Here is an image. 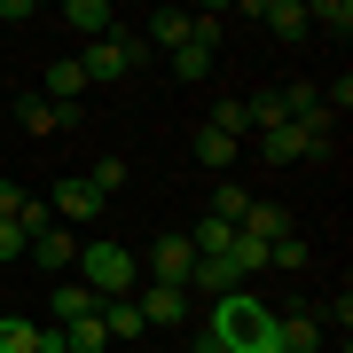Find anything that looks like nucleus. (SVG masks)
<instances>
[{"instance_id":"obj_5","label":"nucleus","mask_w":353,"mask_h":353,"mask_svg":"<svg viewBox=\"0 0 353 353\" xmlns=\"http://www.w3.org/2000/svg\"><path fill=\"white\" fill-rule=\"evenodd\" d=\"M189 275H196L189 236H157V243H150V283H165V290H189Z\"/></svg>"},{"instance_id":"obj_15","label":"nucleus","mask_w":353,"mask_h":353,"mask_svg":"<svg viewBox=\"0 0 353 353\" xmlns=\"http://www.w3.org/2000/svg\"><path fill=\"white\" fill-rule=\"evenodd\" d=\"M204 126H212V134H228V141H243V150H252V110H243V94H220Z\"/></svg>"},{"instance_id":"obj_21","label":"nucleus","mask_w":353,"mask_h":353,"mask_svg":"<svg viewBox=\"0 0 353 353\" xmlns=\"http://www.w3.org/2000/svg\"><path fill=\"white\" fill-rule=\"evenodd\" d=\"M196 157L212 165V173H228V165L243 157V141H228V134H212V126H204V134H196Z\"/></svg>"},{"instance_id":"obj_22","label":"nucleus","mask_w":353,"mask_h":353,"mask_svg":"<svg viewBox=\"0 0 353 353\" xmlns=\"http://www.w3.org/2000/svg\"><path fill=\"white\" fill-rule=\"evenodd\" d=\"M87 181H94V196L110 204L118 189H126V157H94V165H87Z\"/></svg>"},{"instance_id":"obj_12","label":"nucleus","mask_w":353,"mask_h":353,"mask_svg":"<svg viewBox=\"0 0 353 353\" xmlns=\"http://www.w3.org/2000/svg\"><path fill=\"white\" fill-rule=\"evenodd\" d=\"M189 24H196V16L189 8H150V24H141V39H150V55L165 48V55H173L181 48V39H189Z\"/></svg>"},{"instance_id":"obj_29","label":"nucleus","mask_w":353,"mask_h":353,"mask_svg":"<svg viewBox=\"0 0 353 353\" xmlns=\"http://www.w3.org/2000/svg\"><path fill=\"white\" fill-rule=\"evenodd\" d=\"M196 353H212V345H204V338H196Z\"/></svg>"},{"instance_id":"obj_30","label":"nucleus","mask_w":353,"mask_h":353,"mask_svg":"<svg viewBox=\"0 0 353 353\" xmlns=\"http://www.w3.org/2000/svg\"><path fill=\"white\" fill-rule=\"evenodd\" d=\"M0 314H8V306H0Z\"/></svg>"},{"instance_id":"obj_23","label":"nucleus","mask_w":353,"mask_h":353,"mask_svg":"<svg viewBox=\"0 0 353 353\" xmlns=\"http://www.w3.org/2000/svg\"><path fill=\"white\" fill-rule=\"evenodd\" d=\"M306 24H322V32H353V0H314V8H306Z\"/></svg>"},{"instance_id":"obj_4","label":"nucleus","mask_w":353,"mask_h":353,"mask_svg":"<svg viewBox=\"0 0 353 353\" xmlns=\"http://www.w3.org/2000/svg\"><path fill=\"white\" fill-rule=\"evenodd\" d=\"M16 126L24 134H63V126H79V102H48L39 87H24L16 94Z\"/></svg>"},{"instance_id":"obj_25","label":"nucleus","mask_w":353,"mask_h":353,"mask_svg":"<svg viewBox=\"0 0 353 353\" xmlns=\"http://www.w3.org/2000/svg\"><path fill=\"white\" fill-rule=\"evenodd\" d=\"M16 228H24V236H39V228H55V212H48L39 196H24V204H16Z\"/></svg>"},{"instance_id":"obj_10","label":"nucleus","mask_w":353,"mask_h":353,"mask_svg":"<svg viewBox=\"0 0 353 353\" xmlns=\"http://www.w3.org/2000/svg\"><path fill=\"white\" fill-rule=\"evenodd\" d=\"M48 314H55V330H71V322H94V314H102V299H94L87 283H55Z\"/></svg>"},{"instance_id":"obj_8","label":"nucleus","mask_w":353,"mask_h":353,"mask_svg":"<svg viewBox=\"0 0 353 353\" xmlns=\"http://www.w3.org/2000/svg\"><path fill=\"white\" fill-rule=\"evenodd\" d=\"M48 212L71 228V220H94V212H102V196H94V181H87V173H63V181H55V196H48Z\"/></svg>"},{"instance_id":"obj_26","label":"nucleus","mask_w":353,"mask_h":353,"mask_svg":"<svg viewBox=\"0 0 353 353\" xmlns=\"http://www.w3.org/2000/svg\"><path fill=\"white\" fill-rule=\"evenodd\" d=\"M24 243H32L24 228H16V220H0V267H16V259H24Z\"/></svg>"},{"instance_id":"obj_18","label":"nucleus","mask_w":353,"mask_h":353,"mask_svg":"<svg viewBox=\"0 0 353 353\" xmlns=\"http://www.w3.org/2000/svg\"><path fill=\"white\" fill-rule=\"evenodd\" d=\"M39 94H48V102H79V94H87V79H79V63H71V55H63V63H48Z\"/></svg>"},{"instance_id":"obj_14","label":"nucleus","mask_w":353,"mask_h":353,"mask_svg":"<svg viewBox=\"0 0 353 353\" xmlns=\"http://www.w3.org/2000/svg\"><path fill=\"white\" fill-rule=\"evenodd\" d=\"M236 236H252V243H275V236H290V212H283V204H259V196H252V212L236 220Z\"/></svg>"},{"instance_id":"obj_28","label":"nucleus","mask_w":353,"mask_h":353,"mask_svg":"<svg viewBox=\"0 0 353 353\" xmlns=\"http://www.w3.org/2000/svg\"><path fill=\"white\" fill-rule=\"evenodd\" d=\"M252 353H283V338H275V330H267V338H259V345H252Z\"/></svg>"},{"instance_id":"obj_13","label":"nucleus","mask_w":353,"mask_h":353,"mask_svg":"<svg viewBox=\"0 0 353 353\" xmlns=\"http://www.w3.org/2000/svg\"><path fill=\"white\" fill-rule=\"evenodd\" d=\"M252 16L275 39H306V32H314V24H306V0H267V8H252Z\"/></svg>"},{"instance_id":"obj_6","label":"nucleus","mask_w":353,"mask_h":353,"mask_svg":"<svg viewBox=\"0 0 353 353\" xmlns=\"http://www.w3.org/2000/svg\"><path fill=\"white\" fill-rule=\"evenodd\" d=\"M71 63H79V79H87V87H118V79L134 71L118 39H87V55H71Z\"/></svg>"},{"instance_id":"obj_16","label":"nucleus","mask_w":353,"mask_h":353,"mask_svg":"<svg viewBox=\"0 0 353 353\" xmlns=\"http://www.w3.org/2000/svg\"><path fill=\"white\" fill-rule=\"evenodd\" d=\"M189 290H212V299H236V290H243V275H236V267H228V259H196Z\"/></svg>"},{"instance_id":"obj_11","label":"nucleus","mask_w":353,"mask_h":353,"mask_svg":"<svg viewBox=\"0 0 353 353\" xmlns=\"http://www.w3.org/2000/svg\"><path fill=\"white\" fill-rule=\"evenodd\" d=\"M63 24L87 32V39H110L118 32V8H110V0H63Z\"/></svg>"},{"instance_id":"obj_1","label":"nucleus","mask_w":353,"mask_h":353,"mask_svg":"<svg viewBox=\"0 0 353 353\" xmlns=\"http://www.w3.org/2000/svg\"><path fill=\"white\" fill-rule=\"evenodd\" d=\"M267 330H275V314L236 290V299H212V330H204V345H212V353H252Z\"/></svg>"},{"instance_id":"obj_19","label":"nucleus","mask_w":353,"mask_h":353,"mask_svg":"<svg viewBox=\"0 0 353 353\" xmlns=\"http://www.w3.org/2000/svg\"><path fill=\"white\" fill-rule=\"evenodd\" d=\"M102 338H141V306L134 299H102Z\"/></svg>"},{"instance_id":"obj_3","label":"nucleus","mask_w":353,"mask_h":353,"mask_svg":"<svg viewBox=\"0 0 353 353\" xmlns=\"http://www.w3.org/2000/svg\"><path fill=\"white\" fill-rule=\"evenodd\" d=\"M252 157H267V165H306V157H314V134H306L299 118H283V126L252 134Z\"/></svg>"},{"instance_id":"obj_20","label":"nucleus","mask_w":353,"mask_h":353,"mask_svg":"<svg viewBox=\"0 0 353 353\" xmlns=\"http://www.w3.org/2000/svg\"><path fill=\"white\" fill-rule=\"evenodd\" d=\"M243 212H252V189H236V181H212V220H228V228H236Z\"/></svg>"},{"instance_id":"obj_17","label":"nucleus","mask_w":353,"mask_h":353,"mask_svg":"<svg viewBox=\"0 0 353 353\" xmlns=\"http://www.w3.org/2000/svg\"><path fill=\"white\" fill-rule=\"evenodd\" d=\"M275 338H283V353H322V322L314 314H283Z\"/></svg>"},{"instance_id":"obj_9","label":"nucleus","mask_w":353,"mask_h":353,"mask_svg":"<svg viewBox=\"0 0 353 353\" xmlns=\"http://www.w3.org/2000/svg\"><path fill=\"white\" fill-rule=\"evenodd\" d=\"M24 252H32V267H48V275H63V267H79V236H71L63 220H55V228H39V236L24 243Z\"/></svg>"},{"instance_id":"obj_24","label":"nucleus","mask_w":353,"mask_h":353,"mask_svg":"<svg viewBox=\"0 0 353 353\" xmlns=\"http://www.w3.org/2000/svg\"><path fill=\"white\" fill-rule=\"evenodd\" d=\"M267 267H283V275H299V267H306V243H299V236H275V243H267Z\"/></svg>"},{"instance_id":"obj_2","label":"nucleus","mask_w":353,"mask_h":353,"mask_svg":"<svg viewBox=\"0 0 353 353\" xmlns=\"http://www.w3.org/2000/svg\"><path fill=\"white\" fill-rule=\"evenodd\" d=\"M79 267H87V290H94V299H134L141 259L126 252V243H79Z\"/></svg>"},{"instance_id":"obj_7","label":"nucleus","mask_w":353,"mask_h":353,"mask_svg":"<svg viewBox=\"0 0 353 353\" xmlns=\"http://www.w3.org/2000/svg\"><path fill=\"white\" fill-rule=\"evenodd\" d=\"M134 306H141V330H181L189 322V290H165V283L134 290Z\"/></svg>"},{"instance_id":"obj_27","label":"nucleus","mask_w":353,"mask_h":353,"mask_svg":"<svg viewBox=\"0 0 353 353\" xmlns=\"http://www.w3.org/2000/svg\"><path fill=\"white\" fill-rule=\"evenodd\" d=\"M16 204H24V189H16L8 173H0V220H16Z\"/></svg>"}]
</instances>
